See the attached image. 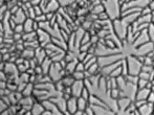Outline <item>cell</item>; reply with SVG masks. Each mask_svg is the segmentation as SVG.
Instances as JSON below:
<instances>
[{
	"label": "cell",
	"mask_w": 154,
	"mask_h": 115,
	"mask_svg": "<svg viewBox=\"0 0 154 115\" xmlns=\"http://www.w3.org/2000/svg\"><path fill=\"white\" fill-rule=\"evenodd\" d=\"M105 12L107 13L108 17L111 21L121 18L122 16V5L120 0H102Z\"/></svg>",
	"instance_id": "6da1fadb"
},
{
	"label": "cell",
	"mask_w": 154,
	"mask_h": 115,
	"mask_svg": "<svg viewBox=\"0 0 154 115\" xmlns=\"http://www.w3.org/2000/svg\"><path fill=\"white\" fill-rule=\"evenodd\" d=\"M45 51L47 53V57L51 58L53 62H61L62 60H64L67 50L57 46V45L51 42L47 46H45Z\"/></svg>",
	"instance_id": "7a4b0ae2"
},
{
	"label": "cell",
	"mask_w": 154,
	"mask_h": 115,
	"mask_svg": "<svg viewBox=\"0 0 154 115\" xmlns=\"http://www.w3.org/2000/svg\"><path fill=\"white\" fill-rule=\"evenodd\" d=\"M48 75L51 79V81H53V83H56V82L61 81L63 77L66 75V72H65V69L62 67L61 63L54 62L48 71Z\"/></svg>",
	"instance_id": "3957f363"
},
{
	"label": "cell",
	"mask_w": 154,
	"mask_h": 115,
	"mask_svg": "<svg viewBox=\"0 0 154 115\" xmlns=\"http://www.w3.org/2000/svg\"><path fill=\"white\" fill-rule=\"evenodd\" d=\"M37 35H38V41H39V43H40V46L43 47V48H45V46H47L49 43L53 42L51 36L48 32H45V30L39 29L37 30Z\"/></svg>",
	"instance_id": "277c9868"
},
{
	"label": "cell",
	"mask_w": 154,
	"mask_h": 115,
	"mask_svg": "<svg viewBox=\"0 0 154 115\" xmlns=\"http://www.w3.org/2000/svg\"><path fill=\"white\" fill-rule=\"evenodd\" d=\"M84 88H85V83H84V81H75V83L70 87L71 96L77 97V98L81 97L82 91H83Z\"/></svg>",
	"instance_id": "5b68a950"
},
{
	"label": "cell",
	"mask_w": 154,
	"mask_h": 115,
	"mask_svg": "<svg viewBox=\"0 0 154 115\" xmlns=\"http://www.w3.org/2000/svg\"><path fill=\"white\" fill-rule=\"evenodd\" d=\"M27 19V16L25 14V12L20 8V10L17 13H15L14 15L11 16V20L14 21L16 24H23L25 22V20Z\"/></svg>",
	"instance_id": "8992f818"
},
{
	"label": "cell",
	"mask_w": 154,
	"mask_h": 115,
	"mask_svg": "<svg viewBox=\"0 0 154 115\" xmlns=\"http://www.w3.org/2000/svg\"><path fill=\"white\" fill-rule=\"evenodd\" d=\"M136 110L140 115H152L154 113V104L147 103Z\"/></svg>",
	"instance_id": "52a82bcc"
},
{
	"label": "cell",
	"mask_w": 154,
	"mask_h": 115,
	"mask_svg": "<svg viewBox=\"0 0 154 115\" xmlns=\"http://www.w3.org/2000/svg\"><path fill=\"white\" fill-rule=\"evenodd\" d=\"M61 8L59 1L58 0H49L47 3L46 10H45V14L47 13H58V11Z\"/></svg>",
	"instance_id": "ba28073f"
},
{
	"label": "cell",
	"mask_w": 154,
	"mask_h": 115,
	"mask_svg": "<svg viewBox=\"0 0 154 115\" xmlns=\"http://www.w3.org/2000/svg\"><path fill=\"white\" fill-rule=\"evenodd\" d=\"M67 111L70 114L75 113L78 110V98L77 97L71 96L69 99H67Z\"/></svg>",
	"instance_id": "9c48e42d"
},
{
	"label": "cell",
	"mask_w": 154,
	"mask_h": 115,
	"mask_svg": "<svg viewBox=\"0 0 154 115\" xmlns=\"http://www.w3.org/2000/svg\"><path fill=\"white\" fill-rule=\"evenodd\" d=\"M45 110L46 109H45L44 105H43L42 103H40V101H36V103L32 105L31 111H32V115H43Z\"/></svg>",
	"instance_id": "30bf717a"
},
{
	"label": "cell",
	"mask_w": 154,
	"mask_h": 115,
	"mask_svg": "<svg viewBox=\"0 0 154 115\" xmlns=\"http://www.w3.org/2000/svg\"><path fill=\"white\" fill-rule=\"evenodd\" d=\"M46 58H47V53H46V51H45V48L39 47V48H37L36 50H35V59L38 61L39 64H41Z\"/></svg>",
	"instance_id": "8fae6325"
},
{
	"label": "cell",
	"mask_w": 154,
	"mask_h": 115,
	"mask_svg": "<svg viewBox=\"0 0 154 115\" xmlns=\"http://www.w3.org/2000/svg\"><path fill=\"white\" fill-rule=\"evenodd\" d=\"M53 61H51V59L49 57H47L46 59H45L44 61H43L42 63H41V67H42V70H43V73L44 74H48V71L49 69H51V64H53Z\"/></svg>",
	"instance_id": "7c38bea8"
},
{
	"label": "cell",
	"mask_w": 154,
	"mask_h": 115,
	"mask_svg": "<svg viewBox=\"0 0 154 115\" xmlns=\"http://www.w3.org/2000/svg\"><path fill=\"white\" fill-rule=\"evenodd\" d=\"M79 60L72 61V62H69L66 64V67H65V72L66 74H72L73 72L75 71V68H77V65Z\"/></svg>",
	"instance_id": "4fadbf2b"
},
{
	"label": "cell",
	"mask_w": 154,
	"mask_h": 115,
	"mask_svg": "<svg viewBox=\"0 0 154 115\" xmlns=\"http://www.w3.org/2000/svg\"><path fill=\"white\" fill-rule=\"evenodd\" d=\"M88 106H89V101L83 98V97H79V98H78V110H79V111L84 112L87 109Z\"/></svg>",
	"instance_id": "5bb4252c"
},
{
	"label": "cell",
	"mask_w": 154,
	"mask_h": 115,
	"mask_svg": "<svg viewBox=\"0 0 154 115\" xmlns=\"http://www.w3.org/2000/svg\"><path fill=\"white\" fill-rule=\"evenodd\" d=\"M34 23H35L34 19L27 18L26 20H25V22L23 23V29H24V32H35V30H34Z\"/></svg>",
	"instance_id": "9a60e30c"
},
{
	"label": "cell",
	"mask_w": 154,
	"mask_h": 115,
	"mask_svg": "<svg viewBox=\"0 0 154 115\" xmlns=\"http://www.w3.org/2000/svg\"><path fill=\"white\" fill-rule=\"evenodd\" d=\"M22 40L24 41V42H29V41L38 40V35H37V32H24V34L22 35Z\"/></svg>",
	"instance_id": "2e32d148"
},
{
	"label": "cell",
	"mask_w": 154,
	"mask_h": 115,
	"mask_svg": "<svg viewBox=\"0 0 154 115\" xmlns=\"http://www.w3.org/2000/svg\"><path fill=\"white\" fill-rule=\"evenodd\" d=\"M35 91V85L32 83H27L25 86L24 90L22 91V95L23 96H32V93Z\"/></svg>",
	"instance_id": "e0dca14e"
},
{
	"label": "cell",
	"mask_w": 154,
	"mask_h": 115,
	"mask_svg": "<svg viewBox=\"0 0 154 115\" xmlns=\"http://www.w3.org/2000/svg\"><path fill=\"white\" fill-rule=\"evenodd\" d=\"M20 57L25 59V60H32V59L35 58V50H34V49L25 48L24 50L21 53Z\"/></svg>",
	"instance_id": "ac0fdd59"
},
{
	"label": "cell",
	"mask_w": 154,
	"mask_h": 115,
	"mask_svg": "<svg viewBox=\"0 0 154 115\" xmlns=\"http://www.w3.org/2000/svg\"><path fill=\"white\" fill-rule=\"evenodd\" d=\"M89 12L91 13V14H94V15H97V16H99L100 14L105 12V8H104L103 3H99V4H97V5L93 6V8H90Z\"/></svg>",
	"instance_id": "d6986e66"
},
{
	"label": "cell",
	"mask_w": 154,
	"mask_h": 115,
	"mask_svg": "<svg viewBox=\"0 0 154 115\" xmlns=\"http://www.w3.org/2000/svg\"><path fill=\"white\" fill-rule=\"evenodd\" d=\"M61 81L63 82V84H64L65 87H71V86H72V84L75 83V80L73 79V77L71 74H66L61 80Z\"/></svg>",
	"instance_id": "ffe728a7"
},
{
	"label": "cell",
	"mask_w": 154,
	"mask_h": 115,
	"mask_svg": "<svg viewBox=\"0 0 154 115\" xmlns=\"http://www.w3.org/2000/svg\"><path fill=\"white\" fill-rule=\"evenodd\" d=\"M24 46H25V48L34 49V50H36L37 48L41 47V46H40V43H39V41H38V40L29 41V42H24Z\"/></svg>",
	"instance_id": "44dd1931"
},
{
	"label": "cell",
	"mask_w": 154,
	"mask_h": 115,
	"mask_svg": "<svg viewBox=\"0 0 154 115\" xmlns=\"http://www.w3.org/2000/svg\"><path fill=\"white\" fill-rule=\"evenodd\" d=\"M29 79H31V75H29L27 72L20 73V75H19V80H18V84H20V83H24V84L29 83Z\"/></svg>",
	"instance_id": "7402d4cb"
},
{
	"label": "cell",
	"mask_w": 154,
	"mask_h": 115,
	"mask_svg": "<svg viewBox=\"0 0 154 115\" xmlns=\"http://www.w3.org/2000/svg\"><path fill=\"white\" fill-rule=\"evenodd\" d=\"M71 75H72L75 81H84V80L86 79L85 71H84V72H82V71H75Z\"/></svg>",
	"instance_id": "603a6c76"
},
{
	"label": "cell",
	"mask_w": 154,
	"mask_h": 115,
	"mask_svg": "<svg viewBox=\"0 0 154 115\" xmlns=\"http://www.w3.org/2000/svg\"><path fill=\"white\" fill-rule=\"evenodd\" d=\"M58 1H59L61 8H68V6L72 5L73 3H75V1H77V0H58Z\"/></svg>",
	"instance_id": "cb8c5ba5"
},
{
	"label": "cell",
	"mask_w": 154,
	"mask_h": 115,
	"mask_svg": "<svg viewBox=\"0 0 154 115\" xmlns=\"http://www.w3.org/2000/svg\"><path fill=\"white\" fill-rule=\"evenodd\" d=\"M95 63H97V56H93L91 59H89L88 61H86L84 64H85L86 69H88L90 66H92L93 64H95Z\"/></svg>",
	"instance_id": "d4e9b609"
},
{
	"label": "cell",
	"mask_w": 154,
	"mask_h": 115,
	"mask_svg": "<svg viewBox=\"0 0 154 115\" xmlns=\"http://www.w3.org/2000/svg\"><path fill=\"white\" fill-rule=\"evenodd\" d=\"M55 87H56V90L59 91V92H63V91H64V89L66 88V87L64 86V84H63L62 81L56 82V83H55Z\"/></svg>",
	"instance_id": "484cf974"
},
{
	"label": "cell",
	"mask_w": 154,
	"mask_h": 115,
	"mask_svg": "<svg viewBox=\"0 0 154 115\" xmlns=\"http://www.w3.org/2000/svg\"><path fill=\"white\" fill-rule=\"evenodd\" d=\"M90 95H91V93H90V91L88 90V89L85 87V88L83 89V91H82L81 97H83V98H85V99H87V101H89Z\"/></svg>",
	"instance_id": "4316f807"
},
{
	"label": "cell",
	"mask_w": 154,
	"mask_h": 115,
	"mask_svg": "<svg viewBox=\"0 0 154 115\" xmlns=\"http://www.w3.org/2000/svg\"><path fill=\"white\" fill-rule=\"evenodd\" d=\"M75 71H82V72H84V71H86V67H85V64H84L83 62H78V65H77V68H75Z\"/></svg>",
	"instance_id": "83f0119b"
},
{
	"label": "cell",
	"mask_w": 154,
	"mask_h": 115,
	"mask_svg": "<svg viewBox=\"0 0 154 115\" xmlns=\"http://www.w3.org/2000/svg\"><path fill=\"white\" fill-rule=\"evenodd\" d=\"M35 20H36L37 22H39V23H41V22H45V21H47L46 14L39 15V16H37L36 18H35Z\"/></svg>",
	"instance_id": "f1b7e54d"
},
{
	"label": "cell",
	"mask_w": 154,
	"mask_h": 115,
	"mask_svg": "<svg viewBox=\"0 0 154 115\" xmlns=\"http://www.w3.org/2000/svg\"><path fill=\"white\" fill-rule=\"evenodd\" d=\"M14 32H17V34H24L23 24H17L16 27L14 29Z\"/></svg>",
	"instance_id": "f546056e"
},
{
	"label": "cell",
	"mask_w": 154,
	"mask_h": 115,
	"mask_svg": "<svg viewBox=\"0 0 154 115\" xmlns=\"http://www.w3.org/2000/svg\"><path fill=\"white\" fill-rule=\"evenodd\" d=\"M8 108H10V106H8V104L5 103V101H3L1 99V101H0V112L5 111V110H8Z\"/></svg>",
	"instance_id": "4dcf8cb0"
},
{
	"label": "cell",
	"mask_w": 154,
	"mask_h": 115,
	"mask_svg": "<svg viewBox=\"0 0 154 115\" xmlns=\"http://www.w3.org/2000/svg\"><path fill=\"white\" fill-rule=\"evenodd\" d=\"M109 19V17H108L107 13L104 12L102 13V14H100L99 16H97V20H101V21H105V20H108Z\"/></svg>",
	"instance_id": "1f68e13d"
},
{
	"label": "cell",
	"mask_w": 154,
	"mask_h": 115,
	"mask_svg": "<svg viewBox=\"0 0 154 115\" xmlns=\"http://www.w3.org/2000/svg\"><path fill=\"white\" fill-rule=\"evenodd\" d=\"M11 60V53H4V55H1V62H10Z\"/></svg>",
	"instance_id": "d6a6232c"
},
{
	"label": "cell",
	"mask_w": 154,
	"mask_h": 115,
	"mask_svg": "<svg viewBox=\"0 0 154 115\" xmlns=\"http://www.w3.org/2000/svg\"><path fill=\"white\" fill-rule=\"evenodd\" d=\"M90 42H91L93 45H97V43L100 42L99 36H97V35H93V36H91V38H90Z\"/></svg>",
	"instance_id": "836d02e7"
},
{
	"label": "cell",
	"mask_w": 154,
	"mask_h": 115,
	"mask_svg": "<svg viewBox=\"0 0 154 115\" xmlns=\"http://www.w3.org/2000/svg\"><path fill=\"white\" fill-rule=\"evenodd\" d=\"M35 74L36 75H41V74H44L43 73V70H42V67H41V65H38L37 67H35Z\"/></svg>",
	"instance_id": "e575fe53"
},
{
	"label": "cell",
	"mask_w": 154,
	"mask_h": 115,
	"mask_svg": "<svg viewBox=\"0 0 154 115\" xmlns=\"http://www.w3.org/2000/svg\"><path fill=\"white\" fill-rule=\"evenodd\" d=\"M147 101H148V103H151V104H154V91H151L150 94L148 95Z\"/></svg>",
	"instance_id": "d590c367"
},
{
	"label": "cell",
	"mask_w": 154,
	"mask_h": 115,
	"mask_svg": "<svg viewBox=\"0 0 154 115\" xmlns=\"http://www.w3.org/2000/svg\"><path fill=\"white\" fill-rule=\"evenodd\" d=\"M6 87H8V82H3V81L0 82V89H1V90L6 89Z\"/></svg>",
	"instance_id": "8d00e7d4"
},
{
	"label": "cell",
	"mask_w": 154,
	"mask_h": 115,
	"mask_svg": "<svg viewBox=\"0 0 154 115\" xmlns=\"http://www.w3.org/2000/svg\"><path fill=\"white\" fill-rule=\"evenodd\" d=\"M1 115H11L10 111H8V109L5 110V111H3V112H1Z\"/></svg>",
	"instance_id": "74e56055"
},
{
	"label": "cell",
	"mask_w": 154,
	"mask_h": 115,
	"mask_svg": "<svg viewBox=\"0 0 154 115\" xmlns=\"http://www.w3.org/2000/svg\"><path fill=\"white\" fill-rule=\"evenodd\" d=\"M72 115H84V112H82V111H77L75 113H73Z\"/></svg>",
	"instance_id": "f35d334b"
},
{
	"label": "cell",
	"mask_w": 154,
	"mask_h": 115,
	"mask_svg": "<svg viewBox=\"0 0 154 115\" xmlns=\"http://www.w3.org/2000/svg\"><path fill=\"white\" fill-rule=\"evenodd\" d=\"M19 2H21V3H27V2H29V0H18Z\"/></svg>",
	"instance_id": "ab89813d"
},
{
	"label": "cell",
	"mask_w": 154,
	"mask_h": 115,
	"mask_svg": "<svg viewBox=\"0 0 154 115\" xmlns=\"http://www.w3.org/2000/svg\"><path fill=\"white\" fill-rule=\"evenodd\" d=\"M23 115H32V111H26Z\"/></svg>",
	"instance_id": "60d3db41"
},
{
	"label": "cell",
	"mask_w": 154,
	"mask_h": 115,
	"mask_svg": "<svg viewBox=\"0 0 154 115\" xmlns=\"http://www.w3.org/2000/svg\"><path fill=\"white\" fill-rule=\"evenodd\" d=\"M152 24H154V12H152Z\"/></svg>",
	"instance_id": "b9f144b4"
},
{
	"label": "cell",
	"mask_w": 154,
	"mask_h": 115,
	"mask_svg": "<svg viewBox=\"0 0 154 115\" xmlns=\"http://www.w3.org/2000/svg\"><path fill=\"white\" fill-rule=\"evenodd\" d=\"M17 115H21V114H17Z\"/></svg>",
	"instance_id": "7bdbcfd3"
}]
</instances>
